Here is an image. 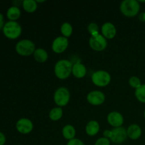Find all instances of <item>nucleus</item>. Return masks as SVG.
<instances>
[{"instance_id":"28","label":"nucleus","mask_w":145,"mask_h":145,"mask_svg":"<svg viewBox=\"0 0 145 145\" xmlns=\"http://www.w3.org/2000/svg\"><path fill=\"white\" fill-rule=\"evenodd\" d=\"M6 142L5 135L0 132V145H4Z\"/></svg>"},{"instance_id":"19","label":"nucleus","mask_w":145,"mask_h":145,"mask_svg":"<svg viewBox=\"0 0 145 145\" xmlns=\"http://www.w3.org/2000/svg\"><path fill=\"white\" fill-rule=\"evenodd\" d=\"M21 15V12L20 8L16 6H13L11 7L8 9L7 13V18L12 21H16L17 19L20 18Z\"/></svg>"},{"instance_id":"14","label":"nucleus","mask_w":145,"mask_h":145,"mask_svg":"<svg viewBox=\"0 0 145 145\" xmlns=\"http://www.w3.org/2000/svg\"><path fill=\"white\" fill-rule=\"evenodd\" d=\"M86 67L84 64L81 62H76L73 65L72 74H73L74 77L77 79H82L86 76Z\"/></svg>"},{"instance_id":"15","label":"nucleus","mask_w":145,"mask_h":145,"mask_svg":"<svg viewBox=\"0 0 145 145\" xmlns=\"http://www.w3.org/2000/svg\"><path fill=\"white\" fill-rule=\"evenodd\" d=\"M127 137L133 140H138L142 135V129L137 124L130 125L127 129Z\"/></svg>"},{"instance_id":"9","label":"nucleus","mask_w":145,"mask_h":145,"mask_svg":"<svg viewBox=\"0 0 145 145\" xmlns=\"http://www.w3.org/2000/svg\"><path fill=\"white\" fill-rule=\"evenodd\" d=\"M69 46L68 38L64 36H58L54 39L52 43V50L57 54H60L65 52Z\"/></svg>"},{"instance_id":"20","label":"nucleus","mask_w":145,"mask_h":145,"mask_svg":"<svg viewBox=\"0 0 145 145\" xmlns=\"http://www.w3.org/2000/svg\"><path fill=\"white\" fill-rule=\"evenodd\" d=\"M24 9L28 13H33L38 8V3L34 0H24L22 1Z\"/></svg>"},{"instance_id":"17","label":"nucleus","mask_w":145,"mask_h":145,"mask_svg":"<svg viewBox=\"0 0 145 145\" xmlns=\"http://www.w3.org/2000/svg\"><path fill=\"white\" fill-rule=\"evenodd\" d=\"M62 134L64 138L67 140L68 141L72 140V139L75 138V135H76V130H75L74 127L72 125H66L63 127L62 130Z\"/></svg>"},{"instance_id":"3","label":"nucleus","mask_w":145,"mask_h":145,"mask_svg":"<svg viewBox=\"0 0 145 145\" xmlns=\"http://www.w3.org/2000/svg\"><path fill=\"white\" fill-rule=\"evenodd\" d=\"M3 33L7 38L14 40L18 38L21 35L22 33V28L16 21H9L4 24Z\"/></svg>"},{"instance_id":"10","label":"nucleus","mask_w":145,"mask_h":145,"mask_svg":"<svg viewBox=\"0 0 145 145\" xmlns=\"http://www.w3.org/2000/svg\"><path fill=\"white\" fill-rule=\"evenodd\" d=\"M88 103L93 106H100L106 100V96L101 91H91L86 96Z\"/></svg>"},{"instance_id":"26","label":"nucleus","mask_w":145,"mask_h":145,"mask_svg":"<svg viewBox=\"0 0 145 145\" xmlns=\"http://www.w3.org/2000/svg\"><path fill=\"white\" fill-rule=\"evenodd\" d=\"M94 145H110V140L106 137H100L95 142Z\"/></svg>"},{"instance_id":"30","label":"nucleus","mask_w":145,"mask_h":145,"mask_svg":"<svg viewBox=\"0 0 145 145\" xmlns=\"http://www.w3.org/2000/svg\"><path fill=\"white\" fill-rule=\"evenodd\" d=\"M139 20L142 22H145V12H142L139 15Z\"/></svg>"},{"instance_id":"31","label":"nucleus","mask_w":145,"mask_h":145,"mask_svg":"<svg viewBox=\"0 0 145 145\" xmlns=\"http://www.w3.org/2000/svg\"><path fill=\"white\" fill-rule=\"evenodd\" d=\"M144 119H145V110H144Z\"/></svg>"},{"instance_id":"8","label":"nucleus","mask_w":145,"mask_h":145,"mask_svg":"<svg viewBox=\"0 0 145 145\" xmlns=\"http://www.w3.org/2000/svg\"><path fill=\"white\" fill-rule=\"evenodd\" d=\"M127 138V130L123 127H120L111 130V135L109 140L115 144H122Z\"/></svg>"},{"instance_id":"16","label":"nucleus","mask_w":145,"mask_h":145,"mask_svg":"<svg viewBox=\"0 0 145 145\" xmlns=\"http://www.w3.org/2000/svg\"><path fill=\"white\" fill-rule=\"evenodd\" d=\"M85 130L88 135L93 137L99 133V130H100V125L96 120H90L86 124Z\"/></svg>"},{"instance_id":"7","label":"nucleus","mask_w":145,"mask_h":145,"mask_svg":"<svg viewBox=\"0 0 145 145\" xmlns=\"http://www.w3.org/2000/svg\"><path fill=\"white\" fill-rule=\"evenodd\" d=\"M89 44L92 50L97 52H101L107 48L108 42L107 39L99 33L96 35H91L89 40Z\"/></svg>"},{"instance_id":"25","label":"nucleus","mask_w":145,"mask_h":145,"mask_svg":"<svg viewBox=\"0 0 145 145\" xmlns=\"http://www.w3.org/2000/svg\"><path fill=\"white\" fill-rule=\"evenodd\" d=\"M87 29L89 33L91 34V35H96L99 34V25H98V24H96V23L92 22L91 23V24H89V25H88Z\"/></svg>"},{"instance_id":"12","label":"nucleus","mask_w":145,"mask_h":145,"mask_svg":"<svg viewBox=\"0 0 145 145\" xmlns=\"http://www.w3.org/2000/svg\"><path fill=\"white\" fill-rule=\"evenodd\" d=\"M107 121L110 126L116 127H122L124 123V117L118 111H112L107 116Z\"/></svg>"},{"instance_id":"24","label":"nucleus","mask_w":145,"mask_h":145,"mask_svg":"<svg viewBox=\"0 0 145 145\" xmlns=\"http://www.w3.org/2000/svg\"><path fill=\"white\" fill-rule=\"evenodd\" d=\"M128 82L130 86L135 89H137L138 88H140L142 85L141 80H140V78L135 76H131V77L129 79Z\"/></svg>"},{"instance_id":"23","label":"nucleus","mask_w":145,"mask_h":145,"mask_svg":"<svg viewBox=\"0 0 145 145\" xmlns=\"http://www.w3.org/2000/svg\"><path fill=\"white\" fill-rule=\"evenodd\" d=\"M135 95L137 100L142 103H145V84H142L140 88L136 89Z\"/></svg>"},{"instance_id":"18","label":"nucleus","mask_w":145,"mask_h":145,"mask_svg":"<svg viewBox=\"0 0 145 145\" xmlns=\"http://www.w3.org/2000/svg\"><path fill=\"white\" fill-rule=\"evenodd\" d=\"M33 57L39 63H44L48 59V52L43 48H37L33 53Z\"/></svg>"},{"instance_id":"22","label":"nucleus","mask_w":145,"mask_h":145,"mask_svg":"<svg viewBox=\"0 0 145 145\" xmlns=\"http://www.w3.org/2000/svg\"><path fill=\"white\" fill-rule=\"evenodd\" d=\"M60 31L62 34V36L68 38L72 35L73 33V27L69 23L65 22L61 25Z\"/></svg>"},{"instance_id":"6","label":"nucleus","mask_w":145,"mask_h":145,"mask_svg":"<svg viewBox=\"0 0 145 145\" xmlns=\"http://www.w3.org/2000/svg\"><path fill=\"white\" fill-rule=\"evenodd\" d=\"M54 102L58 107H64L69 103L70 100V92L66 87H59L55 91L53 96Z\"/></svg>"},{"instance_id":"1","label":"nucleus","mask_w":145,"mask_h":145,"mask_svg":"<svg viewBox=\"0 0 145 145\" xmlns=\"http://www.w3.org/2000/svg\"><path fill=\"white\" fill-rule=\"evenodd\" d=\"M73 64L67 59H60L56 62L54 72L59 79H66L72 74Z\"/></svg>"},{"instance_id":"11","label":"nucleus","mask_w":145,"mask_h":145,"mask_svg":"<svg viewBox=\"0 0 145 145\" xmlns=\"http://www.w3.org/2000/svg\"><path fill=\"white\" fill-rule=\"evenodd\" d=\"M16 127L18 132L24 135L29 134L33 130V123L28 118H21L16 122Z\"/></svg>"},{"instance_id":"2","label":"nucleus","mask_w":145,"mask_h":145,"mask_svg":"<svg viewBox=\"0 0 145 145\" xmlns=\"http://www.w3.org/2000/svg\"><path fill=\"white\" fill-rule=\"evenodd\" d=\"M120 9L126 17L133 18L136 16L140 11V2L137 0H124L120 4Z\"/></svg>"},{"instance_id":"5","label":"nucleus","mask_w":145,"mask_h":145,"mask_svg":"<svg viewBox=\"0 0 145 145\" xmlns=\"http://www.w3.org/2000/svg\"><path fill=\"white\" fill-rule=\"evenodd\" d=\"M91 81L96 86L105 87L110 83L111 76L107 71L98 70L92 74Z\"/></svg>"},{"instance_id":"13","label":"nucleus","mask_w":145,"mask_h":145,"mask_svg":"<svg viewBox=\"0 0 145 145\" xmlns=\"http://www.w3.org/2000/svg\"><path fill=\"white\" fill-rule=\"evenodd\" d=\"M117 33L116 26L110 22H106L101 26V35L106 39H113Z\"/></svg>"},{"instance_id":"29","label":"nucleus","mask_w":145,"mask_h":145,"mask_svg":"<svg viewBox=\"0 0 145 145\" xmlns=\"http://www.w3.org/2000/svg\"><path fill=\"white\" fill-rule=\"evenodd\" d=\"M4 16L1 14H0V30L3 29L4 26Z\"/></svg>"},{"instance_id":"21","label":"nucleus","mask_w":145,"mask_h":145,"mask_svg":"<svg viewBox=\"0 0 145 145\" xmlns=\"http://www.w3.org/2000/svg\"><path fill=\"white\" fill-rule=\"evenodd\" d=\"M62 116H63V110L62 108L58 106L52 108L49 112V118L52 121H57L60 120Z\"/></svg>"},{"instance_id":"27","label":"nucleus","mask_w":145,"mask_h":145,"mask_svg":"<svg viewBox=\"0 0 145 145\" xmlns=\"http://www.w3.org/2000/svg\"><path fill=\"white\" fill-rule=\"evenodd\" d=\"M67 145H85L84 142L82 140H79V139L74 138L72 140H69L67 143Z\"/></svg>"},{"instance_id":"4","label":"nucleus","mask_w":145,"mask_h":145,"mask_svg":"<svg viewBox=\"0 0 145 145\" xmlns=\"http://www.w3.org/2000/svg\"><path fill=\"white\" fill-rule=\"evenodd\" d=\"M35 50V45L33 41L28 39L20 40L16 45V51L21 56L27 57L33 55Z\"/></svg>"}]
</instances>
